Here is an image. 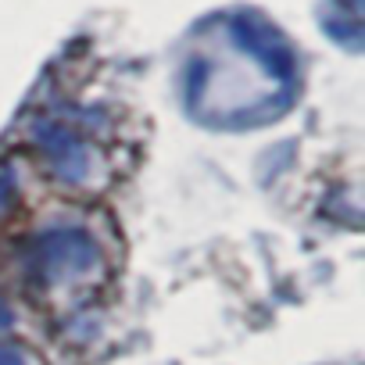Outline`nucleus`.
I'll return each mask as SVG.
<instances>
[{
	"instance_id": "1",
	"label": "nucleus",
	"mask_w": 365,
	"mask_h": 365,
	"mask_svg": "<svg viewBox=\"0 0 365 365\" xmlns=\"http://www.w3.org/2000/svg\"><path fill=\"white\" fill-rule=\"evenodd\" d=\"M101 262V244L86 230H47L33 244V265L43 279H68L83 276Z\"/></svg>"
},
{
	"instance_id": "2",
	"label": "nucleus",
	"mask_w": 365,
	"mask_h": 365,
	"mask_svg": "<svg viewBox=\"0 0 365 365\" xmlns=\"http://www.w3.org/2000/svg\"><path fill=\"white\" fill-rule=\"evenodd\" d=\"M36 147L43 150L47 165L58 172V179L83 182L93 172V154L90 147L61 122H40L36 125Z\"/></svg>"
},
{
	"instance_id": "3",
	"label": "nucleus",
	"mask_w": 365,
	"mask_h": 365,
	"mask_svg": "<svg viewBox=\"0 0 365 365\" xmlns=\"http://www.w3.org/2000/svg\"><path fill=\"white\" fill-rule=\"evenodd\" d=\"M0 365H29V354H26L19 344L0 340Z\"/></svg>"
}]
</instances>
